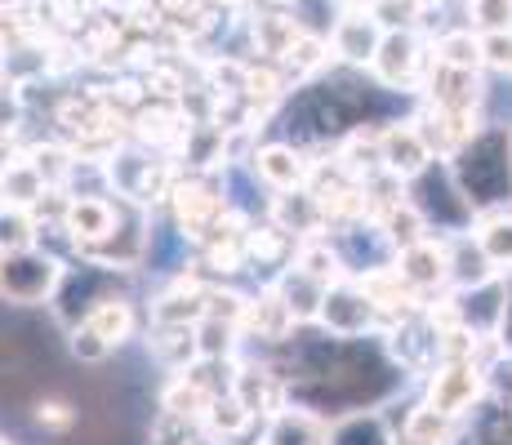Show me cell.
<instances>
[{"label": "cell", "mask_w": 512, "mask_h": 445, "mask_svg": "<svg viewBox=\"0 0 512 445\" xmlns=\"http://www.w3.org/2000/svg\"><path fill=\"white\" fill-rule=\"evenodd\" d=\"M486 397H490V374L481 361H441L428 374V392H423V401L437 405L450 419L477 414L486 405Z\"/></svg>", "instance_id": "7"}, {"label": "cell", "mask_w": 512, "mask_h": 445, "mask_svg": "<svg viewBox=\"0 0 512 445\" xmlns=\"http://www.w3.org/2000/svg\"><path fill=\"white\" fill-rule=\"evenodd\" d=\"M116 294H125V267H112V263L94 259V254H76V259L63 263V281H58L54 299L45 308L54 312V321L63 330H72L98 303L116 299Z\"/></svg>", "instance_id": "2"}, {"label": "cell", "mask_w": 512, "mask_h": 445, "mask_svg": "<svg viewBox=\"0 0 512 445\" xmlns=\"http://www.w3.org/2000/svg\"><path fill=\"white\" fill-rule=\"evenodd\" d=\"M58 281H63V259L41 250V245L5 250V259H0V294L14 308H41L54 299Z\"/></svg>", "instance_id": "5"}, {"label": "cell", "mask_w": 512, "mask_h": 445, "mask_svg": "<svg viewBox=\"0 0 512 445\" xmlns=\"http://www.w3.org/2000/svg\"><path fill=\"white\" fill-rule=\"evenodd\" d=\"M406 196L415 201V210L428 219V227L437 236H459V232H472L477 227L481 214L472 210V201L464 196V187H459L455 170H450L446 156H437V161L428 165V170H419L415 178L406 183Z\"/></svg>", "instance_id": "3"}, {"label": "cell", "mask_w": 512, "mask_h": 445, "mask_svg": "<svg viewBox=\"0 0 512 445\" xmlns=\"http://www.w3.org/2000/svg\"><path fill=\"white\" fill-rule=\"evenodd\" d=\"M210 401H214V392H210V388H201V383H196L192 374H174V379L165 383V392H161V410L187 414V419H205Z\"/></svg>", "instance_id": "32"}, {"label": "cell", "mask_w": 512, "mask_h": 445, "mask_svg": "<svg viewBox=\"0 0 512 445\" xmlns=\"http://www.w3.org/2000/svg\"><path fill=\"white\" fill-rule=\"evenodd\" d=\"M49 192L45 174L36 170L32 156H9L5 161V210H32Z\"/></svg>", "instance_id": "27"}, {"label": "cell", "mask_w": 512, "mask_h": 445, "mask_svg": "<svg viewBox=\"0 0 512 445\" xmlns=\"http://www.w3.org/2000/svg\"><path fill=\"white\" fill-rule=\"evenodd\" d=\"M477 241L481 250L490 254V263L499 267V272H512V210H490L477 219Z\"/></svg>", "instance_id": "30"}, {"label": "cell", "mask_w": 512, "mask_h": 445, "mask_svg": "<svg viewBox=\"0 0 512 445\" xmlns=\"http://www.w3.org/2000/svg\"><path fill=\"white\" fill-rule=\"evenodd\" d=\"M383 321L379 303L357 276H343L326 290V303H321L317 325L330 334H343V339H361V334H374Z\"/></svg>", "instance_id": "9"}, {"label": "cell", "mask_w": 512, "mask_h": 445, "mask_svg": "<svg viewBox=\"0 0 512 445\" xmlns=\"http://www.w3.org/2000/svg\"><path fill=\"white\" fill-rule=\"evenodd\" d=\"M263 423L268 419H259V414L236 397V392L214 397L210 410H205V428H210V437H223V441H245L254 428H263Z\"/></svg>", "instance_id": "24"}, {"label": "cell", "mask_w": 512, "mask_h": 445, "mask_svg": "<svg viewBox=\"0 0 512 445\" xmlns=\"http://www.w3.org/2000/svg\"><path fill=\"white\" fill-rule=\"evenodd\" d=\"M397 272L406 276L419 294H446L450 290V241L446 236H428V241L401 250Z\"/></svg>", "instance_id": "17"}, {"label": "cell", "mask_w": 512, "mask_h": 445, "mask_svg": "<svg viewBox=\"0 0 512 445\" xmlns=\"http://www.w3.org/2000/svg\"><path fill=\"white\" fill-rule=\"evenodd\" d=\"M147 441L152 445H205L210 441V428L205 419H187V414H174V410H161L147 428Z\"/></svg>", "instance_id": "31"}, {"label": "cell", "mask_w": 512, "mask_h": 445, "mask_svg": "<svg viewBox=\"0 0 512 445\" xmlns=\"http://www.w3.org/2000/svg\"><path fill=\"white\" fill-rule=\"evenodd\" d=\"M263 445H330V419L290 401L263 423Z\"/></svg>", "instance_id": "20"}, {"label": "cell", "mask_w": 512, "mask_h": 445, "mask_svg": "<svg viewBox=\"0 0 512 445\" xmlns=\"http://www.w3.org/2000/svg\"><path fill=\"white\" fill-rule=\"evenodd\" d=\"M147 348L156 352V361H165L174 374H183L187 365L201 356V343H196V325H152L147 334Z\"/></svg>", "instance_id": "26"}, {"label": "cell", "mask_w": 512, "mask_h": 445, "mask_svg": "<svg viewBox=\"0 0 512 445\" xmlns=\"http://www.w3.org/2000/svg\"><path fill=\"white\" fill-rule=\"evenodd\" d=\"M441 316L432 308H419L410 316H397V321H388V330H383V343H388L392 361L401 365L406 374H419V379H428L432 370L441 365Z\"/></svg>", "instance_id": "6"}, {"label": "cell", "mask_w": 512, "mask_h": 445, "mask_svg": "<svg viewBox=\"0 0 512 445\" xmlns=\"http://www.w3.org/2000/svg\"><path fill=\"white\" fill-rule=\"evenodd\" d=\"M481 98H486V85H481L477 67H455V63H441L432 54L428 76H423V103L432 107H446V112H464L477 116Z\"/></svg>", "instance_id": "13"}, {"label": "cell", "mask_w": 512, "mask_h": 445, "mask_svg": "<svg viewBox=\"0 0 512 445\" xmlns=\"http://www.w3.org/2000/svg\"><path fill=\"white\" fill-rule=\"evenodd\" d=\"M196 343H201V356H236L241 325L219 321V316H205V321L196 325Z\"/></svg>", "instance_id": "34"}, {"label": "cell", "mask_w": 512, "mask_h": 445, "mask_svg": "<svg viewBox=\"0 0 512 445\" xmlns=\"http://www.w3.org/2000/svg\"><path fill=\"white\" fill-rule=\"evenodd\" d=\"M272 285H277V294L290 303V312L299 316V325H317L321 303H326V290H330L326 281H317L308 267H299V263L290 259L277 276H272Z\"/></svg>", "instance_id": "22"}, {"label": "cell", "mask_w": 512, "mask_h": 445, "mask_svg": "<svg viewBox=\"0 0 512 445\" xmlns=\"http://www.w3.org/2000/svg\"><path fill=\"white\" fill-rule=\"evenodd\" d=\"M205 445H241V441H223V437H210Z\"/></svg>", "instance_id": "40"}, {"label": "cell", "mask_w": 512, "mask_h": 445, "mask_svg": "<svg viewBox=\"0 0 512 445\" xmlns=\"http://www.w3.org/2000/svg\"><path fill=\"white\" fill-rule=\"evenodd\" d=\"M383 36H388V23L374 14V5H366V9H343L330 32V45H334V58L348 63L352 72H370V63L383 49Z\"/></svg>", "instance_id": "11"}, {"label": "cell", "mask_w": 512, "mask_h": 445, "mask_svg": "<svg viewBox=\"0 0 512 445\" xmlns=\"http://www.w3.org/2000/svg\"><path fill=\"white\" fill-rule=\"evenodd\" d=\"M210 5H228L232 9V5H241V0H210Z\"/></svg>", "instance_id": "41"}, {"label": "cell", "mask_w": 512, "mask_h": 445, "mask_svg": "<svg viewBox=\"0 0 512 445\" xmlns=\"http://www.w3.org/2000/svg\"><path fill=\"white\" fill-rule=\"evenodd\" d=\"M446 161L477 214L512 205V125H477L472 138H464L455 147V156H446Z\"/></svg>", "instance_id": "1"}, {"label": "cell", "mask_w": 512, "mask_h": 445, "mask_svg": "<svg viewBox=\"0 0 512 445\" xmlns=\"http://www.w3.org/2000/svg\"><path fill=\"white\" fill-rule=\"evenodd\" d=\"M232 392L250 405L259 419H272L277 410L290 405V383H285L281 365H254V361H241L236 365V383Z\"/></svg>", "instance_id": "18"}, {"label": "cell", "mask_w": 512, "mask_h": 445, "mask_svg": "<svg viewBox=\"0 0 512 445\" xmlns=\"http://www.w3.org/2000/svg\"><path fill=\"white\" fill-rule=\"evenodd\" d=\"M504 308H508V272L490 276V281H477L468 290H446V312H441V325L459 321L468 330H477L481 339H499V325H504ZM437 312V308H432Z\"/></svg>", "instance_id": "8"}, {"label": "cell", "mask_w": 512, "mask_h": 445, "mask_svg": "<svg viewBox=\"0 0 512 445\" xmlns=\"http://www.w3.org/2000/svg\"><path fill=\"white\" fill-rule=\"evenodd\" d=\"M499 352H512V272H508V308H504V325H499Z\"/></svg>", "instance_id": "39"}, {"label": "cell", "mask_w": 512, "mask_h": 445, "mask_svg": "<svg viewBox=\"0 0 512 445\" xmlns=\"http://www.w3.org/2000/svg\"><path fill=\"white\" fill-rule=\"evenodd\" d=\"M446 241H450V290H468V285L499 276V267L481 250L477 232H459V236H446Z\"/></svg>", "instance_id": "23"}, {"label": "cell", "mask_w": 512, "mask_h": 445, "mask_svg": "<svg viewBox=\"0 0 512 445\" xmlns=\"http://www.w3.org/2000/svg\"><path fill=\"white\" fill-rule=\"evenodd\" d=\"M379 147H383V170L397 174L401 183H410L419 170H428L437 161L432 143L423 138V130L415 125V116H401V121H388L379 130Z\"/></svg>", "instance_id": "14"}, {"label": "cell", "mask_w": 512, "mask_h": 445, "mask_svg": "<svg viewBox=\"0 0 512 445\" xmlns=\"http://www.w3.org/2000/svg\"><path fill=\"white\" fill-rule=\"evenodd\" d=\"M299 330V316L290 312V303L277 294V285H259V294L250 299L245 308V321H241V339L245 343H272V348H285Z\"/></svg>", "instance_id": "15"}, {"label": "cell", "mask_w": 512, "mask_h": 445, "mask_svg": "<svg viewBox=\"0 0 512 445\" xmlns=\"http://www.w3.org/2000/svg\"><path fill=\"white\" fill-rule=\"evenodd\" d=\"M432 54L441 58V63H455V67H486L481 63V32L477 27H459V32H446L437 45H432Z\"/></svg>", "instance_id": "33"}, {"label": "cell", "mask_w": 512, "mask_h": 445, "mask_svg": "<svg viewBox=\"0 0 512 445\" xmlns=\"http://www.w3.org/2000/svg\"><path fill=\"white\" fill-rule=\"evenodd\" d=\"M103 178L112 183V196L143 205V210L170 205V192H174V183H179L170 165L152 161L139 147H112V156L103 161Z\"/></svg>", "instance_id": "4"}, {"label": "cell", "mask_w": 512, "mask_h": 445, "mask_svg": "<svg viewBox=\"0 0 512 445\" xmlns=\"http://www.w3.org/2000/svg\"><path fill=\"white\" fill-rule=\"evenodd\" d=\"M121 210H125V201H121V196L112 201V192L72 196L63 227L72 232L76 250H81V254H94V250H103V245L116 236V227H121Z\"/></svg>", "instance_id": "12"}, {"label": "cell", "mask_w": 512, "mask_h": 445, "mask_svg": "<svg viewBox=\"0 0 512 445\" xmlns=\"http://www.w3.org/2000/svg\"><path fill=\"white\" fill-rule=\"evenodd\" d=\"M85 321H90L94 330L103 334L107 343H112V348H121V343H130V339H134V325H139V316H134L130 294H116V299L98 303V308L85 316Z\"/></svg>", "instance_id": "28"}, {"label": "cell", "mask_w": 512, "mask_h": 445, "mask_svg": "<svg viewBox=\"0 0 512 445\" xmlns=\"http://www.w3.org/2000/svg\"><path fill=\"white\" fill-rule=\"evenodd\" d=\"M468 27H477V32H512V0H468Z\"/></svg>", "instance_id": "36"}, {"label": "cell", "mask_w": 512, "mask_h": 445, "mask_svg": "<svg viewBox=\"0 0 512 445\" xmlns=\"http://www.w3.org/2000/svg\"><path fill=\"white\" fill-rule=\"evenodd\" d=\"M5 445H18V441H9V437H5Z\"/></svg>", "instance_id": "42"}, {"label": "cell", "mask_w": 512, "mask_h": 445, "mask_svg": "<svg viewBox=\"0 0 512 445\" xmlns=\"http://www.w3.org/2000/svg\"><path fill=\"white\" fill-rule=\"evenodd\" d=\"M254 170L268 183V192H294V187H308L312 161H303V147L290 143V138H277V143L254 147Z\"/></svg>", "instance_id": "19"}, {"label": "cell", "mask_w": 512, "mask_h": 445, "mask_svg": "<svg viewBox=\"0 0 512 445\" xmlns=\"http://www.w3.org/2000/svg\"><path fill=\"white\" fill-rule=\"evenodd\" d=\"M67 352H72L81 365H103L116 348L94 330L90 321H81V325H72V330H67Z\"/></svg>", "instance_id": "35"}, {"label": "cell", "mask_w": 512, "mask_h": 445, "mask_svg": "<svg viewBox=\"0 0 512 445\" xmlns=\"http://www.w3.org/2000/svg\"><path fill=\"white\" fill-rule=\"evenodd\" d=\"M481 63L512 76V32H481Z\"/></svg>", "instance_id": "37"}, {"label": "cell", "mask_w": 512, "mask_h": 445, "mask_svg": "<svg viewBox=\"0 0 512 445\" xmlns=\"http://www.w3.org/2000/svg\"><path fill=\"white\" fill-rule=\"evenodd\" d=\"M76 419H81V414H76L67 401H41L36 405V428H45V432H72Z\"/></svg>", "instance_id": "38"}, {"label": "cell", "mask_w": 512, "mask_h": 445, "mask_svg": "<svg viewBox=\"0 0 512 445\" xmlns=\"http://www.w3.org/2000/svg\"><path fill=\"white\" fill-rule=\"evenodd\" d=\"M205 312H210V285L196 281V276H183L174 281L161 299H152V325H201Z\"/></svg>", "instance_id": "21"}, {"label": "cell", "mask_w": 512, "mask_h": 445, "mask_svg": "<svg viewBox=\"0 0 512 445\" xmlns=\"http://www.w3.org/2000/svg\"><path fill=\"white\" fill-rule=\"evenodd\" d=\"M383 232H388V241H392V250H410V245H419V241H428L432 236V227H428V219L415 210V201L410 196H401L397 205H392L388 214H383Z\"/></svg>", "instance_id": "29"}, {"label": "cell", "mask_w": 512, "mask_h": 445, "mask_svg": "<svg viewBox=\"0 0 512 445\" xmlns=\"http://www.w3.org/2000/svg\"><path fill=\"white\" fill-rule=\"evenodd\" d=\"M268 219L290 232L294 241H312V236L330 232V214L321 205V196L312 187H294V192H272L268 201Z\"/></svg>", "instance_id": "16"}, {"label": "cell", "mask_w": 512, "mask_h": 445, "mask_svg": "<svg viewBox=\"0 0 512 445\" xmlns=\"http://www.w3.org/2000/svg\"><path fill=\"white\" fill-rule=\"evenodd\" d=\"M428 63H432V54L423 49V41L410 27H388L379 58L370 63V76L388 89L415 94V85H423V76H428Z\"/></svg>", "instance_id": "10"}, {"label": "cell", "mask_w": 512, "mask_h": 445, "mask_svg": "<svg viewBox=\"0 0 512 445\" xmlns=\"http://www.w3.org/2000/svg\"><path fill=\"white\" fill-rule=\"evenodd\" d=\"M330 445H397V432L379 410H352L330 419Z\"/></svg>", "instance_id": "25"}]
</instances>
